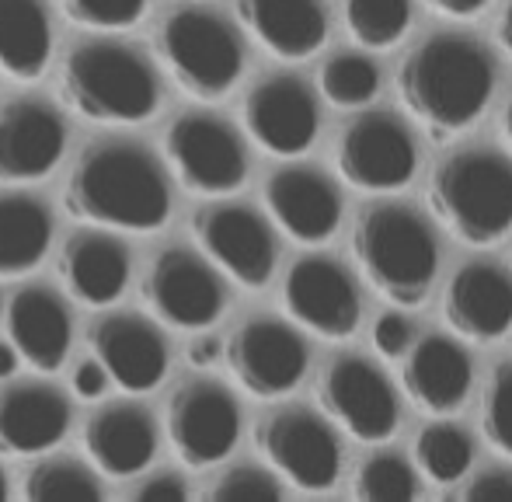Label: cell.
<instances>
[{"instance_id": "1", "label": "cell", "mask_w": 512, "mask_h": 502, "mask_svg": "<svg viewBox=\"0 0 512 502\" xmlns=\"http://www.w3.org/2000/svg\"><path fill=\"white\" fill-rule=\"evenodd\" d=\"M63 206L70 217L95 227L161 231L171 217V178L150 147L105 136L77 154Z\"/></svg>"}, {"instance_id": "2", "label": "cell", "mask_w": 512, "mask_h": 502, "mask_svg": "<svg viewBox=\"0 0 512 502\" xmlns=\"http://www.w3.org/2000/svg\"><path fill=\"white\" fill-rule=\"evenodd\" d=\"M398 95L432 140H446L485 116L495 95V60L471 35L436 32L398 67Z\"/></svg>"}, {"instance_id": "3", "label": "cell", "mask_w": 512, "mask_h": 502, "mask_svg": "<svg viewBox=\"0 0 512 502\" xmlns=\"http://www.w3.org/2000/svg\"><path fill=\"white\" fill-rule=\"evenodd\" d=\"M60 95L88 123L136 126L161 109V77L129 42L84 39L63 56Z\"/></svg>"}, {"instance_id": "4", "label": "cell", "mask_w": 512, "mask_h": 502, "mask_svg": "<svg viewBox=\"0 0 512 502\" xmlns=\"http://www.w3.org/2000/svg\"><path fill=\"white\" fill-rule=\"evenodd\" d=\"M352 255L373 290L394 307H418L436 283V234L405 203L366 206L352 227Z\"/></svg>"}, {"instance_id": "5", "label": "cell", "mask_w": 512, "mask_h": 502, "mask_svg": "<svg viewBox=\"0 0 512 502\" xmlns=\"http://www.w3.org/2000/svg\"><path fill=\"white\" fill-rule=\"evenodd\" d=\"M429 210L464 245H499L512 231V161L492 147L446 154L429 175Z\"/></svg>"}, {"instance_id": "6", "label": "cell", "mask_w": 512, "mask_h": 502, "mask_svg": "<svg viewBox=\"0 0 512 502\" xmlns=\"http://www.w3.org/2000/svg\"><path fill=\"white\" fill-rule=\"evenodd\" d=\"M154 53L175 84L199 102H220L244 74V42L223 14L199 4L171 7L154 28Z\"/></svg>"}, {"instance_id": "7", "label": "cell", "mask_w": 512, "mask_h": 502, "mask_svg": "<svg viewBox=\"0 0 512 502\" xmlns=\"http://www.w3.org/2000/svg\"><path fill=\"white\" fill-rule=\"evenodd\" d=\"M164 154L178 182L203 196H230L248 182V147L213 112H182L164 133Z\"/></svg>"}, {"instance_id": "8", "label": "cell", "mask_w": 512, "mask_h": 502, "mask_svg": "<svg viewBox=\"0 0 512 502\" xmlns=\"http://www.w3.org/2000/svg\"><path fill=\"white\" fill-rule=\"evenodd\" d=\"M143 304L164 325L203 332L227 311V286L206 255L175 245L150 262L143 276Z\"/></svg>"}, {"instance_id": "9", "label": "cell", "mask_w": 512, "mask_h": 502, "mask_svg": "<svg viewBox=\"0 0 512 502\" xmlns=\"http://www.w3.org/2000/svg\"><path fill=\"white\" fill-rule=\"evenodd\" d=\"M255 443L269 468L297 489H331L342 475V443L335 429L310 408L290 405L265 415L255 429Z\"/></svg>"}, {"instance_id": "10", "label": "cell", "mask_w": 512, "mask_h": 502, "mask_svg": "<svg viewBox=\"0 0 512 502\" xmlns=\"http://www.w3.org/2000/svg\"><path fill=\"white\" fill-rule=\"evenodd\" d=\"M335 168L352 189L398 192L415 178V136L391 112H363L338 133Z\"/></svg>"}, {"instance_id": "11", "label": "cell", "mask_w": 512, "mask_h": 502, "mask_svg": "<svg viewBox=\"0 0 512 502\" xmlns=\"http://www.w3.org/2000/svg\"><path fill=\"white\" fill-rule=\"evenodd\" d=\"M317 401L359 443H384L398 433L401 405L394 384L363 356H335L317 380Z\"/></svg>"}, {"instance_id": "12", "label": "cell", "mask_w": 512, "mask_h": 502, "mask_svg": "<svg viewBox=\"0 0 512 502\" xmlns=\"http://www.w3.org/2000/svg\"><path fill=\"white\" fill-rule=\"evenodd\" d=\"M227 367L251 398L276 401L307 377L310 349L304 335L279 318H248L223 346Z\"/></svg>"}, {"instance_id": "13", "label": "cell", "mask_w": 512, "mask_h": 502, "mask_svg": "<svg viewBox=\"0 0 512 502\" xmlns=\"http://www.w3.org/2000/svg\"><path fill=\"white\" fill-rule=\"evenodd\" d=\"M168 440L189 468H213L241 440V405L220 380H182L168 401Z\"/></svg>"}, {"instance_id": "14", "label": "cell", "mask_w": 512, "mask_h": 502, "mask_svg": "<svg viewBox=\"0 0 512 502\" xmlns=\"http://www.w3.org/2000/svg\"><path fill=\"white\" fill-rule=\"evenodd\" d=\"M192 234L216 269L244 290H262L276 272V234L244 203H206L192 213Z\"/></svg>"}, {"instance_id": "15", "label": "cell", "mask_w": 512, "mask_h": 502, "mask_svg": "<svg viewBox=\"0 0 512 502\" xmlns=\"http://www.w3.org/2000/svg\"><path fill=\"white\" fill-rule=\"evenodd\" d=\"M283 307L297 325L331 342L352 339L363 318L356 279L328 255H304L286 269Z\"/></svg>"}, {"instance_id": "16", "label": "cell", "mask_w": 512, "mask_h": 502, "mask_svg": "<svg viewBox=\"0 0 512 502\" xmlns=\"http://www.w3.org/2000/svg\"><path fill=\"white\" fill-rule=\"evenodd\" d=\"M244 129L276 157H300L321 133L317 98L297 74H269L244 98Z\"/></svg>"}, {"instance_id": "17", "label": "cell", "mask_w": 512, "mask_h": 502, "mask_svg": "<svg viewBox=\"0 0 512 502\" xmlns=\"http://www.w3.org/2000/svg\"><path fill=\"white\" fill-rule=\"evenodd\" d=\"M88 346L108 380L129 394L154 391L168 377V339L154 321L136 311H108L95 318Z\"/></svg>"}, {"instance_id": "18", "label": "cell", "mask_w": 512, "mask_h": 502, "mask_svg": "<svg viewBox=\"0 0 512 502\" xmlns=\"http://www.w3.org/2000/svg\"><path fill=\"white\" fill-rule=\"evenodd\" d=\"M443 318L460 339L499 342L512 332V272L488 258L464 262L443 290Z\"/></svg>"}, {"instance_id": "19", "label": "cell", "mask_w": 512, "mask_h": 502, "mask_svg": "<svg viewBox=\"0 0 512 502\" xmlns=\"http://www.w3.org/2000/svg\"><path fill=\"white\" fill-rule=\"evenodd\" d=\"M67 150V123L42 98H14L0 109V182H39Z\"/></svg>"}, {"instance_id": "20", "label": "cell", "mask_w": 512, "mask_h": 502, "mask_svg": "<svg viewBox=\"0 0 512 502\" xmlns=\"http://www.w3.org/2000/svg\"><path fill=\"white\" fill-rule=\"evenodd\" d=\"M265 206L272 220L300 245H324L342 224V196L324 171L286 164L265 178Z\"/></svg>"}, {"instance_id": "21", "label": "cell", "mask_w": 512, "mask_h": 502, "mask_svg": "<svg viewBox=\"0 0 512 502\" xmlns=\"http://www.w3.org/2000/svg\"><path fill=\"white\" fill-rule=\"evenodd\" d=\"M7 339L18 360L39 374H56L67 363L74 342V318L60 290L28 283L7 300Z\"/></svg>"}, {"instance_id": "22", "label": "cell", "mask_w": 512, "mask_h": 502, "mask_svg": "<svg viewBox=\"0 0 512 502\" xmlns=\"http://www.w3.org/2000/svg\"><path fill=\"white\" fill-rule=\"evenodd\" d=\"M70 401L60 387L18 380L0 391V450L14 457L46 454L67 436Z\"/></svg>"}, {"instance_id": "23", "label": "cell", "mask_w": 512, "mask_h": 502, "mask_svg": "<svg viewBox=\"0 0 512 502\" xmlns=\"http://www.w3.org/2000/svg\"><path fill=\"white\" fill-rule=\"evenodd\" d=\"M408 360L401 367V384L408 398L429 415H450L467 401L474 387V363L457 339L422 335L408 346Z\"/></svg>"}, {"instance_id": "24", "label": "cell", "mask_w": 512, "mask_h": 502, "mask_svg": "<svg viewBox=\"0 0 512 502\" xmlns=\"http://www.w3.org/2000/svg\"><path fill=\"white\" fill-rule=\"evenodd\" d=\"M84 450L108 478H133L157 454V422L136 401H112L84 426Z\"/></svg>"}, {"instance_id": "25", "label": "cell", "mask_w": 512, "mask_h": 502, "mask_svg": "<svg viewBox=\"0 0 512 502\" xmlns=\"http://www.w3.org/2000/svg\"><path fill=\"white\" fill-rule=\"evenodd\" d=\"M133 272V258L112 231H77L63 241L60 279L70 297L91 307H108L122 297Z\"/></svg>"}, {"instance_id": "26", "label": "cell", "mask_w": 512, "mask_h": 502, "mask_svg": "<svg viewBox=\"0 0 512 502\" xmlns=\"http://www.w3.org/2000/svg\"><path fill=\"white\" fill-rule=\"evenodd\" d=\"M237 18L279 60H307L328 39L321 0H237Z\"/></svg>"}, {"instance_id": "27", "label": "cell", "mask_w": 512, "mask_h": 502, "mask_svg": "<svg viewBox=\"0 0 512 502\" xmlns=\"http://www.w3.org/2000/svg\"><path fill=\"white\" fill-rule=\"evenodd\" d=\"M53 60V18L46 0H0V70L39 81Z\"/></svg>"}, {"instance_id": "28", "label": "cell", "mask_w": 512, "mask_h": 502, "mask_svg": "<svg viewBox=\"0 0 512 502\" xmlns=\"http://www.w3.org/2000/svg\"><path fill=\"white\" fill-rule=\"evenodd\" d=\"M53 248V210L28 192H0V276H25Z\"/></svg>"}, {"instance_id": "29", "label": "cell", "mask_w": 512, "mask_h": 502, "mask_svg": "<svg viewBox=\"0 0 512 502\" xmlns=\"http://www.w3.org/2000/svg\"><path fill=\"white\" fill-rule=\"evenodd\" d=\"M415 461L432 482H460L474 461V443L467 429L453 426V422H429L415 436Z\"/></svg>"}, {"instance_id": "30", "label": "cell", "mask_w": 512, "mask_h": 502, "mask_svg": "<svg viewBox=\"0 0 512 502\" xmlns=\"http://www.w3.org/2000/svg\"><path fill=\"white\" fill-rule=\"evenodd\" d=\"M25 499L32 502H91L105 499V489L88 464L74 457H49L25 478Z\"/></svg>"}, {"instance_id": "31", "label": "cell", "mask_w": 512, "mask_h": 502, "mask_svg": "<svg viewBox=\"0 0 512 502\" xmlns=\"http://www.w3.org/2000/svg\"><path fill=\"white\" fill-rule=\"evenodd\" d=\"M345 25L366 49H391L408 35L411 0H345Z\"/></svg>"}, {"instance_id": "32", "label": "cell", "mask_w": 512, "mask_h": 502, "mask_svg": "<svg viewBox=\"0 0 512 502\" xmlns=\"http://www.w3.org/2000/svg\"><path fill=\"white\" fill-rule=\"evenodd\" d=\"M321 95L338 109H356L377 98L380 91V67L363 53H335L331 60H324L321 74Z\"/></svg>"}, {"instance_id": "33", "label": "cell", "mask_w": 512, "mask_h": 502, "mask_svg": "<svg viewBox=\"0 0 512 502\" xmlns=\"http://www.w3.org/2000/svg\"><path fill=\"white\" fill-rule=\"evenodd\" d=\"M352 496L366 502H408L418 496V478L415 468L401 454H370L356 471V485Z\"/></svg>"}, {"instance_id": "34", "label": "cell", "mask_w": 512, "mask_h": 502, "mask_svg": "<svg viewBox=\"0 0 512 502\" xmlns=\"http://www.w3.org/2000/svg\"><path fill=\"white\" fill-rule=\"evenodd\" d=\"M481 433L492 443V450H499L502 457H512V360H502L485 384Z\"/></svg>"}, {"instance_id": "35", "label": "cell", "mask_w": 512, "mask_h": 502, "mask_svg": "<svg viewBox=\"0 0 512 502\" xmlns=\"http://www.w3.org/2000/svg\"><path fill=\"white\" fill-rule=\"evenodd\" d=\"M63 14L84 28H102V32H119L133 28L147 11V0H60Z\"/></svg>"}, {"instance_id": "36", "label": "cell", "mask_w": 512, "mask_h": 502, "mask_svg": "<svg viewBox=\"0 0 512 502\" xmlns=\"http://www.w3.org/2000/svg\"><path fill=\"white\" fill-rule=\"evenodd\" d=\"M283 485L272 471L255 468V464H241V468H230L227 475L216 478V485L209 489V499L216 502H269L283 499Z\"/></svg>"}, {"instance_id": "37", "label": "cell", "mask_w": 512, "mask_h": 502, "mask_svg": "<svg viewBox=\"0 0 512 502\" xmlns=\"http://www.w3.org/2000/svg\"><path fill=\"white\" fill-rule=\"evenodd\" d=\"M411 335H415V328H411V321L405 314L387 311V314H380L377 325H373V349H377L384 360H401L411 342H415Z\"/></svg>"}, {"instance_id": "38", "label": "cell", "mask_w": 512, "mask_h": 502, "mask_svg": "<svg viewBox=\"0 0 512 502\" xmlns=\"http://www.w3.org/2000/svg\"><path fill=\"white\" fill-rule=\"evenodd\" d=\"M460 499L471 502H512V471L506 468H488L478 478L464 485Z\"/></svg>"}, {"instance_id": "39", "label": "cell", "mask_w": 512, "mask_h": 502, "mask_svg": "<svg viewBox=\"0 0 512 502\" xmlns=\"http://www.w3.org/2000/svg\"><path fill=\"white\" fill-rule=\"evenodd\" d=\"M133 499L136 502H182V499H189V485H185V478L175 475V471H157L154 478H147V482L133 492Z\"/></svg>"}, {"instance_id": "40", "label": "cell", "mask_w": 512, "mask_h": 502, "mask_svg": "<svg viewBox=\"0 0 512 502\" xmlns=\"http://www.w3.org/2000/svg\"><path fill=\"white\" fill-rule=\"evenodd\" d=\"M70 384H74L77 398L98 401L108 391V384H112V380H108V374L102 370V363H98V360H81V363H77V370H74V377H70Z\"/></svg>"}, {"instance_id": "41", "label": "cell", "mask_w": 512, "mask_h": 502, "mask_svg": "<svg viewBox=\"0 0 512 502\" xmlns=\"http://www.w3.org/2000/svg\"><path fill=\"white\" fill-rule=\"evenodd\" d=\"M443 18H478L492 0H425Z\"/></svg>"}, {"instance_id": "42", "label": "cell", "mask_w": 512, "mask_h": 502, "mask_svg": "<svg viewBox=\"0 0 512 502\" xmlns=\"http://www.w3.org/2000/svg\"><path fill=\"white\" fill-rule=\"evenodd\" d=\"M223 356V342L213 339V335H203L189 346V363L192 367H213L216 360Z\"/></svg>"}, {"instance_id": "43", "label": "cell", "mask_w": 512, "mask_h": 502, "mask_svg": "<svg viewBox=\"0 0 512 502\" xmlns=\"http://www.w3.org/2000/svg\"><path fill=\"white\" fill-rule=\"evenodd\" d=\"M499 42H502V49L512 56V0H506L502 4V14H499Z\"/></svg>"}, {"instance_id": "44", "label": "cell", "mask_w": 512, "mask_h": 502, "mask_svg": "<svg viewBox=\"0 0 512 502\" xmlns=\"http://www.w3.org/2000/svg\"><path fill=\"white\" fill-rule=\"evenodd\" d=\"M18 370V353H14L11 342H0V380L11 377Z\"/></svg>"}, {"instance_id": "45", "label": "cell", "mask_w": 512, "mask_h": 502, "mask_svg": "<svg viewBox=\"0 0 512 502\" xmlns=\"http://www.w3.org/2000/svg\"><path fill=\"white\" fill-rule=\"evenodd\" d=\"M502 133H506V140H509V147H512V98H509V105H506V116H502Z\"/></svg>"}, {"instance_id": "46", "label": "cell", "mask_w": 512, "mask_h": 502, "mask_svg": "<svg viewBox=\"0 0 512 502\" xmlns=\"http://www.w3.org/2000/svg\"><path fill=\"white\" fill-rule=\"evenodd\" d=\"M7 496H11V489H7V471H4V464H0V502Z\"/></svg>"}]
</instances>
